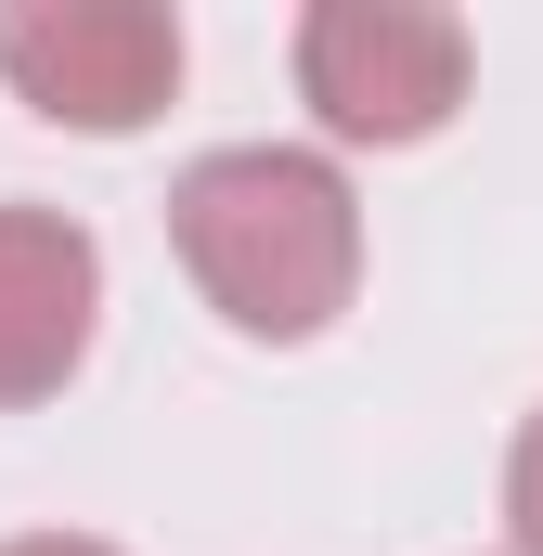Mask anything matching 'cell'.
I'll return each instance as SVG.
<instances>
[{"mask_svg":"<svg viewBox=\"0 0 543 556\" xmlns=\"http://www.w3.org/2000/svg\"><path fill=\"white\" fill-rule=\"evenodd\" d=\"M505 544L543 556V402H531V427H518V453H505Z\"/></svg>","mask_w":543,"mask_h":556,"instance_id":"5","label":"cell"},{"mask_svg":"<svg viewBox=\"0 0 543 556\" xmlns=\"http://www.w3.org/2000/svg\"><path fill=\"white\" fill-rule=\"evenodd\" d=\"M466 78H479V39L466 13L440 0H311L298 13V104L337 142H440L466 117Z\"/></svg>","mask_w":543,"mask_h":556,"instance_id":"2","label":"cell"},{"mask_svg":"<svg viewBox=\"0 0 543 556\" xmlns=\"http://www.w3.org/2000/svg\"><path fill=\"white\" fill-rule=\"evenodd\" d=\"M168 247H181L194 298L233 337L298 350L363 285V194L311 142H220V155H194L168 181Z\"/></svg>","mask_w":543,"mask_h":556,"instance_id":"1","label":"cell"},{"mask_svg":"<svg viewBox=\"0 0 543 556\" xmlns=\"http://www.w3.org/2000/svg\"><path fill=\"white\" fill-rule=\"evenodd\" d=\"M0 78L52 130L130 142L181 91V13H155V0H13L0 13Z\"/></svg>","mask_w":543,"mask_h":556,"instance_id":"3","label":"cell"},{"mask_svg":"<svg viewBox=\"0 0 543 556\" xmlns=\"http://www.w3.org/2000/svg\"><path fill=\"white\" fill-rule=\"evenodd\" d=\"M0 556H117V544H91V531H26V544H0Z\"/></svg>","mask_w":543,"mask_h":556,"instance_id":"6","label":"cell"},{"mask_svg":"<svg viewBox=\"0 0 543 556\" xmlns=\"http://www.w3.org/2000/svg\"><path fill=\"white\" fill-rule=\"evenodd\" d=\"M91 324H104V247H91V220L13 194L0 207V415L52 402L91 363Z\"/></svg>","mask_w":543,"mask_h":556,"instance_id":"4","label":"cell"}]
</instances>
